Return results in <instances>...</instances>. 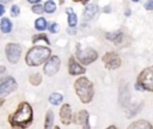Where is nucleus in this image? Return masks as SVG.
Here are the masks:
<instances>
[{
    "label": "nucleus",
    "mask_w": 153,
    "mask_h": 129,
    "mask_svg": "<svg viewBox=\"0 0 153 129\" xmlns=\"http://www.w3.org/2000/svg\"><path fill=\"white\" fill-rule=\"evenodd\" d=\"M67 31H68V33H69V35H75V33H76L75 27H71V26H69V27L67 29Z\"/></svg>",
    "instance_id": "obj_29"
},
{
    "label": "nucleus",
    "mask_w": 153,
    "mask_h": 129,
    "mask_svg": "<svg viewBox=\"0 0 153 129\" xmlns=\"http://www.w3.org/2000/svg\"><path fill=\"white\" fill-rule=\"evenodd\" d=\"M59 115H60V121L62 124L65 125H68L71 124L72 122V117H73V113H72V108L69 104H63L61 108H60V111H59Z\"/></svg>",
    "instance_id": "obj_11"
},
{
    "label": "nucleus",
    "mask_w": 153,
    "mask_h": 129,
    "mask_svg": "<svg viewBox=\"0 0 153 129\" xmlns=\"http://www.w3.org/2000/svg\"><path fill=\"white\" fill-rule=\"evenodd\" d=\"M74 2H81V1H84V0H73Z\"/></svg>",
    "instance_id": "obj_39"
},
{
    "label": "nucleus",
    "mask_w": 153,
    "mask_h": 129,
    "mask_svg": "<svg viewBox=\"0 0 153 129\" xmlns=\"http://www.w3.org/2000/svg\"><path fill=\"white\" fill-rule=\"evenodd\" d=\"M66 12H67L68 25H69L71 27H75V25H76V23H78V17H76V14L74 13V11H73L72 8H67Z\"/></svg>",
    "instance_id": "obj_18"
},
{
    "label": "nucleus",
    "mask_w": 153,
    "mask_h": 129,
    "mask_svg": "<svg viewBox=\"0 0 153 129\" xmlns=\"http://www.w3.org/2000/svg\"><path fill=\"white\" fill-rule=\"evenodd\" d=\"M29 82L33 86H38L42 82V75L39 73H33L29 76Z\"/></svg>",
    "instance_id": "obj_23"
},
{
    "label": "nucleus",
    "mask_w": 153,
    "mask_h": 129,
    "mask_svg": "<svg viewBox=\"0 0 153 129\" xmlns=\"http://www.w3.org/2000/svg\"><path fill=\"white\" fill-rule=\"evenodd\" d=\"M11 0H0V2L1 4H7V2H10Z\"/></svg>",
    "instance_id": "obj_36"
},
{
    "label": "nucleus",
    "mask_w": 153,
    "mask_h": 129,
    "mask_svg": "<svg viewBox=\"0 0 153 129\" xmlns=\"http://www.w3.org/2000/svg\"><path fill=\"white\" fill-rule=\"evenodd\" d=\"M145 8L147 11H153V0H147L145 4Z\"/></svg>",
    "instance_id": "obj_28"
},
{
    "label": "nucleus",
    "mask_w": 153,
    "mask_h": 129,
    "mask_svg": "<svg viewBox=\"0 0 153 129\" xmlns=\"http://www.w3.org/2000/svg\"><path fill=\"white\" fill-rule=\"evenodd\" d=\"M18 85L17 81L14 80V78L12 76H6L4 79H1L0 81V98H4L5 96L12 93L14 90H17Z\"/></svg>",
    "instance_id": "obj_9"
},
{
    "label": "nucleus",
    "mask_w": 153,
    "mask_h": 129,
    "mask_svg": "<svg viewBox=\"0 0 153 129\" xmlns=\"http://www.w3.org/2000/svg\"><path fill=\"white\" fill-rule=\"evenodd\" d=\"M4 13H5V7H4L2 4H0V17H1Z\"/></svg>",
    "instance_id": "obj_33"
},
{
    "label": "nucleus",
    "mask_w": 153,
    "mask_h": 129,
    "mask_svg": "<svg viewBox=\"0 0 153 129\" xmlns=\"http://www.w3.org/2000/svg\"><path fill=\"white\" fill-rule=\"evenodd\" d=\"M126 16H130V10H127L126 11Z\"/></svg>",
    "instance_id": "obj_37"
},
{
    "label": "nucleus",
    "mask_w": 153,
    "mask_h": 129,
    "mask_svg": "<svg viewBox=\"0 0 153 129\" xmlns=\"http://www.w3.org/2000/svg\"><path fill=\"white\" fill-rule=\"evenodd\" d=\"M103 11H104V13H110V11H111V7H110V6H105V7L103 8Z\"/></svg>",
    "instance_id": "obj_32"
},
{
    "label": "nucleus",
    "mask_w": 153,
    "mask_h": 129,
    "mask_svg": "<svg viewBox=\"0 0 153 129\" xmlns=\"http://www.w3.org/2000/svg\"><path fill=\"white\" fill-rule=\"evenodd\" d=\"M33 119L32 106L27 102H20L17 110L8 117L10 124L16 129H26L31 125Z\"/></svg>",
    "instance_id": "obj_1"
},
{
    "label": "nucleus",
    "mask_w": 153,
    "mask_h": 129,
    "mask_svg": "<svg viewBox=\"0 0 153 129\" xmlns=\"http://www.w3.org/2000/svg\"><path fill=\"white\" fill-rule=\"evenodd\" d=\"M131 1H134V2H139L140 0H131Z\"/></svg>",
    "instance_id": "obj_41"
},
{
    "label": "nucleus",
    "mask_w": 153,
    "mask_h": 129,
    "mask_svg": "<svg viewBox=\"0 0 153 129\" xmlns=\"http://www.w3.org/2000/svg\"><path fill=\"white\" fill-rule=\"evenodd\" d=\"M31 11L35 13V14H42L43 13V6L41 4H36V5H32L31 7Z\"/></svg>",
    "instance_id": "obj_25"
},
{
    "label": "nucleus",
    "mask_w": 153,
    "mask_h": 129,
    "mask_svg": "<svg viewBox=\"0 0 153 129\" xmlns=\"http://www.w3.org/2000/svg\"><path fill=\"white\" fill-rule=\"evenodd\" d=\"M48 30H49L51 33H56V32L59 31V25H57V23H55V22L50 23V24L48 25Z\"/></svg>",
    "instance_id": "obj_27"
},
{
    "label": "nucleus",
    "mask_w": 153,
    "mask_h": 129,
    "mask_svg": "<svg viewBox=\"0 0 153 129\" xmlns=\"http://www.w3.org/2000/svg\"><path fill=\"white\" fill-rule=\"evenodd\" d=\"M53 125H54V112L51 110H48L44 119V129H53Z\"/></svg>",
    "instance_id": "obj_19"
},
{
    "label": "nucleus",
    "mask_w": 153,
    "mask_h": 129,
    "mask_svg": "<svg viewBox=\"0 0 153 129\" xmlns=\"http://www.w3.org/2000/svg\"><path fill=\"white\" fill-rule=\"evenodd\" d=\"M87 1H88V0H84V1H82V2H84V4H86V2H87Z\"/></svg>",
    "instance_id": "obj_42"
},
{
    "label": "nucleus",
    "mask_w": 153,
    "mask_h": 129,
    "mask_svg": "<svg viewBox=\"0 0 153 129\" xmlns=\"http://www.w3.org/2000/svg\"><path fill=\"white\" fill-rule=\"evenodd\" d=\"M19 13H20L19 6L18 5H12L11 6V14H12V17H18Z\"/></svg>",
    "instance_id": "obj_26"
},
{
    "label": "nucleus",
    "mask_w": 153,
    "mask_h": 129,
    "mask_svg": "<svg viewBox=\"0 0 153 129\" xmlns=\"http://www.w3.org/2000/svg\"><path fill=\"white\" fill-rule=\"evenodd\" d=\"M103 62H104V66L110 69V70H114V69H117L120 66H121V57L115 51H106L104 55H103Z\"/></svg>",
    "instance_id": "obj_8"
},
{
    "label": "nucleus",
    "mask_w": 153,
    "mask_h": 129,
    "mask_svg": "<svg viewBox=\"0 0 153 129\" xmlns=\"http://www.w3.org/2000/svg\"><path fill=\"white\" fill-rule=\"evenodd\" d=\"M98 11H99V7H98L97 4H92V2L88 4V5L85 7V10H84V14H82L84 20H85V22H88V20L93 19L94 16L98 13Z\"/></svg>",
    "instance_id": "obj_13"
},
{
    "label": "nucleus",
    "mask_w": 153,
    "mask_h": 129,
    "mask_svg": "<svg viewBox=\"0 0 153 129\" xmlns=\"http://www.w3.org/2000/svg\"><path fill=\"white\" fill-rule=\"evenodd\" d=\"M105 38L109 39L110 42H112L114 44L118 45L122 42V32L121 31H115V32H106L105 33Z\"/></svg>",
    "instance_id": "obj_16"
},
{
    "label": "nucleus",
    "mask_w": 153,
    "mask_h": 129,
    "mask_svg": "<svg viewBox=\"0 0 153 129\" xmlns=\"http://www.w3.org/2000/svg\"><path fill=\"white\" fill-rule=\"evenodd\" d=\"M60 67H61L60 57L56 56V55H53V56H50V57L45 61V63H44V66H43V72H44L45 75L51 76V75L56 74V73L60 70Z\"/></svg>",
    "instance_id": "obj_7"
},
{
    "label": "nucleus",
    "mask_w": 153,
    "mask_h": 129,
    "mask_svg": "<svg viewBox=\"0 0 153 129\" xmlns=\"http://www.w3.org/2000/svg\"><path fill=\"white\" fill-rule=\"evenodd\" d=\"M48 27V23L43 17H39L35 20V29L37 31H44Z\"/></svg>",
    "instance_id": "obj_21"
},
{
    "label": "nucleus",
    "mask_w": 153,
    "mask_h": 129,
    "mask_svg": "<svg viewBox=\"0 0 153 129\" xmlns=\"http://www.w3.org/2000/svg\"><path fill=\"white\" fill-rule=\"evenodd\" d=\"M74 122L81 127V129H91V125H90V115L86 110H80L78 111L75 118H74Z\"/></svg>",
    "instance_id": "obj_12"
},
{
    "label": "nucleus",
    "mask_w": 153,
    "mask_h": 129,
    "mask_svg": "<svg viewBox=\"0 0 153 129\" xmlns=\"http://www.w3.org/2000/svg\"><path fill=\"white\" fill-rule=\"evenodd\" d=\"M4 100H5L4 98H0V105H2V103H4Z\"/></svg>",
    "instance_id": "obj_38"
},
{
    "label": "nucleus",
    "mask_w": 153,
    "mask_h": 129,
    "mask_svg": "<svg viewBox=\"0 0 153 129\" xmlns=\"http://www.w3.org/2000/svg\"><path fill=\"white\" fill-rule=\"evenodd\" d=\"M27 1H29L30 4H33V5H36V4H38L41 0H27Z\"/></svg>",
    "instance_id": "obj_34"
},
{
    "label": "nucleus",
    "mask_w": 153,
    "mask_h": 129,
    "mask_svg": "<svg viewBox=\"0 0 153 129\" xmlns=\"http://www.w3.org/2000/svg\"><path fill=\"white\" fill-rule=\"evenodd\" d=\"M78 61L82 66H87L93 63L98 59V54L94 49L92 48H86L85 50H81L79 45H76V54H75Z\"/></svg>",
    "instance_id": "obj_4"
},
{
    "label": "nucleus",
    "mask_w": 153,
    "mask_h": 129,
    "mask_svg": "<svg viewBox=\"0 0 153 129\" xmlns=\"http://www.w3.org/2000/svg\"><path fill=\"white\" fill-rule=\"evenodd\" d=\"M86 69L82 64H80L78 61H75V59L73 56H71L68 59V73L71 75H82L85 74Z\"/></svg>",
    "instance_id": "obj_10"
},
{
    "label": "nucleus",
    "mask_w": 153,
    "mask_h": 129,
    "mask_svg": "<svg viewBox=\"0 0 153 129\" xmlns=\"http://www.w3.org/2000/svg\"><path fill=\"white\" fill-rule=\"evenodd\" d=\"M5 72H6V67H4V66H0V80H1V76L5 74Z\"/></svg>",
    "instance_id": "obj_30"
},
{
    "label": "nucleus",
    "mask_w": 153,
    "mask_h": 129,
    "mask_svg": "<svg viewBox=\"0 0 153 129\" xmlns=\"http://www.w3.org/2000/svg\"><path fill=\"white\" fill-rule=\"evenodd\" d=\"M5 54L6 59L10 63H18L20 56H22V47L18 43H7L5 47Z\"/></svg>",
    "instance_id": "obj_6"
},
{
    "label": "nucleus",
    "mask_w": 153,
    "mask_h": 129,
    "mask_svg": "<svg viewBox=\"0 0 153 129\" xmlns=\"http://www.w3.org/2000/svg\"><path fill=\"white\" fill-rule=\"evenodd\" d=\"M51 56V51L48 47L43 45H33L30 48L25 55V62L30 67H37L43 63Z\"/></svg>",
    "instance_id": "obj_2"
},
{
    "label": "nucleus",
    "mask_w": 153,
    "mask_h": 129,
    "mask_svg": "<svg viewBox=\"0 0 153 129\" xmlns=\"http://www.w3.org/2000/svg\"><path fill=\"white\" fill-rule=\"evenodd\" d=\"M37 41H44L47 44H50V42H49V39H48V37L44 35V33H37V35H35V36H32V42L33 43H36Z\"/></svg>",
    "instance_id": "obj_24"
},
{
    "label": "nucleus",
    "mask_w": 153,
    "mask_h": 129,
    "mask_svg": "<svg viewBox=\"0 0 153 129\" xmlns=\"http://www.w3.org/2000/svg\"><path fill=\"white\" fill-rule=\"evenodd\" d=\"M53 129H61V128H60V127H57V125H56V127H54V128H53Z\"/></svg>",
    "instance_id": "obj_40"
},
{
    "label": "nucleus",
    "mask_w": 153,
    "mask_h": 129,
    "mask_svg": "<svg viewBox=\"0 0 153 129\" xmlns=\"http://www.w3.org/2000/svg\"><path fill=\"white\" fill-rule=\"evenodd\" d=\"M74 90L81 103L88 104L92 100L94 94V88H93V84L86 76H79L74 81Z\"/></svg>",
    "instance_id": "obj_3"
},
{
    "label": "nucleus",
    "mask_w": 153,
    "mask_h": 129,
    "mask_svg": "<svg viewBox=\"0 0 153 129\" xmlns=\"http://www.w3.org/2000/svg\"><path fill=\"white\" fill-rule=\"evenodd\" d=\"M106 129H118V128H117L116 125H109V127H108Z\"/></svg>",
    "instance_id": "obj_35"
},
{
    "label": "nucleus",
    "mask_w": 153,
    "mask_h": 129,
    "mask_svg": "<svg viewBox=\"0 0 153 129\" xmlns=\"http://www.w3.org/2000/svg\"><path fill=\"white\" fill-rule=\"evenodd\" d=\"M63 100V96L61 93H57V92H53L50 96H49V103L53 104V105H60Z\"/></svg>",
    "instance_id": "obj_20"
},
{
    "label": "nucleus",
    "mask_w": 153,
    "mask_h": 129,
    "mask_svg": "<svg viewBox=\"0 0 153 129\" xmlns=\"http://www.w3.org/2000/svg\"><path fill=\"white\" fill-rule=\"evenodd\" d=\"M0 30H1V32H4V33H10L11 32V30H12V23H11V20L8 19V18H1V20H0Z\"/></svg>",
    "instance_id": "obj_17"
},
{
    "label": "nucleus",
    "mask_w": 153,
    "mask_h": 129,
    "mask_svg": "<svg viewBox=\"0 0 153 129\" xmlns=\"http://www.w3.org/2000/svg\"><path fill=\"white\" fill-rule=\"evenodd\" d=\"M129 98H130L129 87H128V85H124L120 88V92H118V99L123 108H127V105L129 103Z\"/></svg>",
    "instance_id": "obj_14"
},
{
    "label": "nucleus",
    "mask_w": 153,
    "mask_h": 129,
    "mask_svg": "<svg viewBox=\"0 0 153 129\" xmlns=\"http://www.w3.org/2000/svg\"><path fill=\"white\" fill-rule=\"evenodd\" d=\"M135 88L137 90V91H143V88H142V86L139 84V82H135Z\"/></svg>",
    "instance_id": "obj_31"
},
{
    "label": "nucleus",
    "mask_w": 153,
    "mask_h": 129,
    "mask_svg": "<svg viewBox=\"0 0 153 129\" xmlns=\"http://www.w3.org/2000/svg\"><path fill=\"white\" fill-rule=\"evenodd\" d=\"M43 11L45 12V13H54L55 11H56V4L53 1V0H48L45 4H44V6H43Z\"/></svg>",
    "instance_id": "obj_22"
},
{
    "label": "nucleus",
    "mask_w": 153,
    "mask_h": 129,
    "mask_svg": "<svg viewBox=\"0 0 153 129\" xmlns=\"http://www.w3.org/2000/svg\"><path fill=\"white\" fill-rule=\"evenodd\" d=\"M136 82H139L143 91H149L153 92V66L145 68L137 76Z\"/></svg>",
    "instance_id": "obj_5"
},
{
    "label": "nucleus",
    "mask_w": 153,
    "mask_h": 129,
    "mask_svg": "<svg viewBox=\"0 0 153 129\" xmlns=\"http://www.w3.org/2000/svg\"><path fill=\"white\" fill-rule=\"evenodd\" d=\"M127 129H153V125L146 119H137L131 122Z\"/></svg>",
    "instance_id": "obj_15"
}]
</instances>
